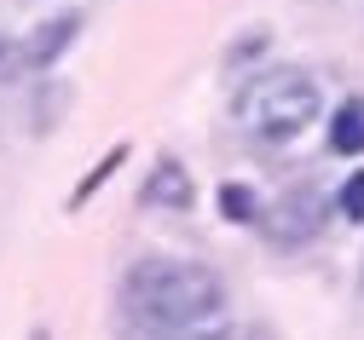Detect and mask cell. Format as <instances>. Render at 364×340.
Instances as JSON below:
<instances>
[{"label":"cell","instance_id":"6da1fadb","mask_svg":"<svg viewBox=\"0 0 364 340\" xmlns=\"http://www.w3.org/2000/svg\"><path fill=\"white\" fill-rule=\"evenodd\" d=\"M122 312L156 340H232L225 283L191 260H133L122 277Z\"/></svg>","mask_w":364,"mask_h":340},{"label":"cell","instance_id":"5b68a950","mask_svg":"<svg viewBox=\"0 0 364 340\" xmlns=\"http://www.w3.org/2000/svg\"><path fill=\"white\" fill-rule=\"evenodd\" d=\"M75 29H81V18L75 12H64V18H47V23H41L35 29V40L23 46V64H35V70H47L58 53H64V46L75 40Z\"/></svg>","mask_w":364,"mask_h":340},{"label":"cell","instance_id":"277c9868","mask_svg":"<svg viewBox=\"0 0 364 340\" xmlns=\"http://www.w3.org/2000/svg\"><path fill=\"white\" fill-rule=\"evenodd\" d=\"M139 202L145 208H191V173L179 168L173 156H162L156 168H151V179H145V190H139Z\"/></svg>","mask_w":364,"mask_h":340},{"label":"cell","instance_id":"3957f363","mask_svg":"<svg viewBox=\"0 0 364 340\" xmlns=\"http://www.w3.org/2000/svg\"><path fill=\"white\" fill-rule=\"evenodd\" d=\"M318 219H324V202H318V190H312V185H295V190H284V197L266 208L260 225L272 231V242L295 248V242H312V236H318Z\"/></svg>","mask_w":364,"mask_h":340},{"label":"cell","instance_id":"8992f818","mask_svg":"<svg viewBox=\"0 0 364 340\" xmlns=\"http://www.w3.org/2000/svg\"><path fill=\"white\" fill-rule=\"evenodd\" d=\"M330 150L336 156H364V99L336 104V116H330Z\"/></svg>","mask_w":364,"mask_h":340},{"label":"cell","instance_id":"52a82bcc","mask_svg":"<svg viewBox=\"0 0 364 340\" xmlns=\"http://www.w3.org/2000/svg\"><path fill=\"white\" fill-rule=\"evenodd\" d=\"M220 208L232 214L237 225H249V219H260V208H255V197H249L243 185H225V190H220Z\"/></svg>","mask_w":364,"mask_h":340},{"label":"cell","instance_id":"9c48e42d","mask_svg":"<svg viewBox=\"0 0 364 340\" xmlns=\"http://www.w3.org/2000/svg\"><path fill=\"white\" fill-rule=\"evenodd\" d=\"M18 70H23V46H12L6 35H0V87H6Z\"/></svg>","mask_w":364,"mask_h":340},{"label":"cell","instance_id":"30bf717a","mask_svg":"<svg viewBox=\"0 0 364 340\" xmlns=\"http://www.w3.org/2000/svg\"><path fill=\"white\" fill-rule=\"evenodd\" d=\"M35 340H53V334H47V329H35Z\"/></svg>","mask_w":364,"mask_h":340},{"label":"cell","instance_id":"7a4b0ae2","mask_svg":"<svg viewBox=\"0 0 364 340\" xmlns=\"http://www.w3.org/2000/svg\"><path fill=\"white\" fill-rule=\"evenodd\" d=\"M237 127L260 144H289L301 138L318 116H324V87H318L306 70H266L249 75L237 92Z\"/></svg>","mask_w":364,"mask_h":340},{"label":"cell","instance_id":"ba28073f","mask_svg":"<svg viewBox=\"0 0 364 340\" xmlns=\"http://www.w3.org/2000/svg\"><path fill=\"white\" fill-rule=\"evenodd\" d=\"M336 208L358 225L364 219V173H347V185H341V197H336Z\"/></svg>","mask_w":364,"mask_h":340}]
</instances>
